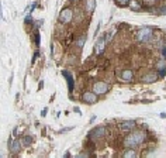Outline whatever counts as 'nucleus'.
<instances>
[{
	"label": "nucleus",
	"mask_w": 166,
	"mask_h": 158,
	"mask_svg": "<svg viewBox=\"0 0 166 158\" xmlns=\"http://www.w3.org/2000/svg\"><path fill=\"white\" fill-rule=\"evenodd\" d=\"M145 141H147V133L144 130H134L128 133V135L124 138V145L128 148H134L144 144Z\"/></svg>",
	"instance_id": "f257e3e1"
},
{
	"label": "nucleus",
	"mask_w": 166,
	"mask_h": 158,
	"mask_svg": "<svg viewBox=\"0 0 166 158\" xmlns=\"http://www.w3.org/2000/svg\"><path fill=\"white\" fill-rule=\"evenodd\" d=\"M135 38L138 42H142V44H147V42H151L153 40V27H144L138 28L137 33H135Z\"/></svg>",
	"instance_id": "f03ea898"
},
{
	"label": "nucleus",
	"mask_w": 166,
	"mask_h": 158,
	"mask_svg": "<svg viewBox=\"0 0 166 158\" xmlns=\"http://www.w3.org/2000/svg\"><path fill=\"white\" fill-rule=\"evenodd\" d=\"M73 14H75V10L70 9V7H64L62 11H61L59 17H58V21L61 24H70L73 21Z\"/></svg>",
	"instance_id": "7ed1b4c3"
},
{
	"label": "nucleus",
	"mask_w": 166,
	"mask_h": 158,
	"mask_svg": "<svg viewBox=\"0 0 166 158\" xmlns=\"http://www.w3.org/2000/svg\"><path fill=\"white\" fill-rule=\"evenodd\" d=\"M80 100L86 105H94L99 102V95H96L93 90H84L80 95Z\"/></svg>",
	"instance_id": "20e7f679"
},
{
	"label": "nucleus",
	"mask_w": 166,
	"mask_h": 158,
	"mask_svg": "<svg viewBox=\"0 0 166 158\" xmlns=\"http://www.w3.org/2000/svg\"><path fill=\"white\" fill-rule=\"evenodd\" d=\"M108 90H110V85L107 82H104V81H97V82L93 84V92L96 95H99V96L108 93Z\"/></svg>",
	"instance_id": "39448f33"
},
{
	"label": "nucleus",
	"mask_w": 166,
	"mask_h": 158,
	"mask_svg": "<svg viewBox=\"0 0 166 158\" xmlns=\"http://www.w3.org/2000/svg\"><path fill=\"white\" fill-rule=\"evenodd\" d=\"M107 135V127L106 126H99V127H94L90 133H89V137L92 140H100L104 138Z\"/></svg>",
	"instance_id": "423d86ee"
},
{
	"label": "nucleus",
	"mask_w": 166,
	"mask_h": 158,
	"mask_svg": "<svg viewBox=\"0 0 166 158\" xmlns=\"http://www.w3.org/2000/svg\"><path fill=\"white\" fill-rule=\"evenodd\" d=\"M118 127H120V130L123 131V133H131V131H134L135 129H137V121L135 120H124L118 124Z\"/></svg>",
	"instance_id": "0eeeda50"
},
{
	"label": "nucleus",
	"mask_w": 166,
	"mask_h": 158,
	"mask_svg": "<svg viewBox=\"0 0 166 158\" xmlns=\"http://www.w3.org/2000/svg\"><path fill=\"white\" fill-rule=\"evenodd\" d=\"M158 79H159V74H158L156 71H151V72L144 75L142 78H141V81H142L144 84H155Z\"/></svg>",
	"instance_id": "6e6552de"
},
{
	"label": "nucleus",
	"mask_w": 166,
	"mask_h": 158,
	"mask_svg": "<svg viewBox=\"0 0 166 158\" xmlns=\"http://www.w3.org/2000/svg\"><path fill=\"white\" fill-rule=\"evenodd\" d=\"M62 75H64L65 78H66V84H68V90H69V95H72L75 90V79L73 76H72V74H70L69 71H62Z\"/></svg>",
	"instance_id": "1a4fd4ad"
},
{
	"label": "nucleus",
	"mask_w": 166,
	"mask_h": 158,
	"mask_svg": "<svg viewBox=\"0 0 166 158\" xmlns=\"http://www.w3.org/2000/svg\"><path fill=\"white\" fill-rule=\"evenodd\" d=\"M118 76H120V79L123 82H127V84H129V82L134 81V72H132V69H128V68H125V69L121 71Z\"/></svg>",
	"instance_id": "9d476101"
},
{
	"label": "nucleus",
	"mask_w": 166,
	"mask_h": 158,
	"mask_svg": "<svg viewBox=\"0 0 166 158\" xmlns=\"http://www.w3.org/2000/svg\"><path fill=\"white\" fill-rule=\"evenodd\" d=\"M9 147H10V151H11L13 154H19L24 145H23V141H21V140L16 138L14 141H11V144H10Z\"/></svg>",
	"instance_id": "9b49d317"
},
{
	"label": "nucleus",
	"mask_w": 166,
	"mask_h": 158,
	"mask_svg": "<svg viewBox=\"0 0 166 158\" xmlns=\"http://www.w3.org/2000/svg\"><path fill=\"white\" fill-rule=\"evenodd\" d=\"M106 42H107V37H106V34L104 35H102L100 37V40L97 41V44H96V51H97V54L100 55V54H103V51H104V47H106Z\"/></svg>",
	"instance_id": "f8f14e48"
},
{
	"label": "nucleus",
	"mask_w": 166,
	"mask_h": 158,
	"mask_svg": "<svg viewBox=\"0 0 166 158\" xmlns=\"http://www.w3.org/2000/svg\"><path fill=\"white\" fill-rule=\"evenodd\" d=\"M96 7V0H84V11L92 14Z\"/></svg>",
	"instance_id": "ddd939ff"
},
{
	"label": "nucleus",
	"mask_w": 166,
	"mask_h": 158,
	"mask_svg": "<svg viewBox=\"0 0 166 158\" xmlns=\"http://www.w3.org/2000/svg\"><path fill=\"white\" fill-rule=\"evenodd\" d=\"M128 7L132 10V11H141V10H142V3H141V0H131Z\"/></svg>",
	"instance_id": "4468645a"
},
{
	"label": "nucleus",
	"mask_w": 166,
	"mask_h": 158,
	"mask_svg": "<svg viewBox=\"0 0 166 158\" xmlns=\"http://www.w3.org/2000/svg\"><path fill=\"white\" fill-rule=\"evenodd\" d=\"M121 158H138L137 150L135 148H127L124 153H123V157Z\"/></svg>",
	"instance_id": "2eb2a0df"
},
{
	"label": "nucleus",
	"mask_w": 166,
	"mask_h": 158,
	"mask_svg": "<svg viewBox=\"0 0 166 158\" xmlns=\"http://www.w3.org/2000/svg\"><path fill=\"white\" fill-rule=\"evenodd\" d=\"M86 40H87V35H86V34H82V35H80V37L76 40L75 45L78 47L79 50H83V47H84V42H86Z\"/></svg>",
	"instance_id": "dca6fc26"
},
{
	"label": "nucleus",
	"mask_w": 166,
	"mask_h": 158,
	"mask_svg": "<svg viewBox=\"0 0 166 158\" xmlns=\"http://www.w3.org/2000/svg\"><path fill=\"white\" fill-rule=\"evenodd\" d=\"M21 141H23L24 147H30V145L32 144V137H31V135H23Z\"/></svg>",
	"instance_id": "f3484780"
},
{
	"label": "nucleus",
	"mask_w": 166,
	"mask_h": 158,
	"mask_svg": "<svg viewBox=\"0 0 166 158\" xmlns=\"http://www.w3.org/2000/svg\"><path fill=\"white\" fill-rule=\"evenodd\" d=\"M73 20H75V21H78V23L83 20V13H82V10H80V9H76V10H75Z\"/></svg>",
	"instance_id": "a211bd4d"
},
{
	"label": "nucleus",
	"mask_w": 166,
	"mask_h": 158,
	"mask_svg": "<svg viewBox=\"0 0 166 158\" xmlns=\"http://www.w3.org/2000/svg\"><path fill=\"white\" fill-rule=\"evenodd\" d=\"M129 2H131V0H115L117 6H120V7H125V6H128Z\"/></svg>",
	"instance_id": "6ab92c4d"
},
{
	"label": "nucleus",
	"mask_w": 166,
	"mask_h": 158,
	"mask_svg": "<svg viewBox=\"0 0 166 158\" xmlns=\"http://www.w3.org/2000/svg\"><path fill=\"white\" fill-rule=\"evenodd\" d=\"M35 45H37V48L40 45H41V35H40V31H38V30H35Z\"/></svg>",
	"instance_id": "aec40b11"
},
{
	"label": "nucleus",
	"mask_w": 166,
	"mask_h": 158,
	"mask_svg": "<svg viewBox=\"0 0 166 158\" xmlns=\"http://www.w3.org/2000/svg\"><path fill=\"white\" fill-rule=\"evenodd\" d=\"M156 10H158V14H161V16H166V5L158 7Z\"/></svg>",
	"instance_id": "412c9836"
},
{
	"label": "nucleus",
	"mask_w": 166,
	"mask_h": 158,
	"mask_svg": "<svg viewBox=\"0 0 166 158\" xmlns=\"http://www.w3.org/2000/svg\"><path fill=\"white\" fill-rule=\"evenodd\" d=\"M24 23H25V24H32V23H35V21H34V20H32L31 14L28 13L27 16H25V19H24Z\"/></svg>",
	"instance_id": "4be33fe9"
},
{
	"label": "nucleus",
	"mask_w": 166,
	"mask_h": 158,
	"mask_svg": "<svg viewBox=\"0 0 166 158\" xmlns=\"http://www.w3.org/2000/svg\"><path fill=\"white\" fill-rule=\"evenodd\" d=\"M161 56L163 58V59H166V45H163L161 48Z\"/></svg>",
	"instance_id": "5701e85b"
},
{
	"label": "nucleus",
	"mask_w": 166,
	"mask_h": 158,
	"mask_svg": "<svg viewBox=\"0 0 166 158\" xmlns=\"http://www.w3.org/2000/svg\"><path fill=\"white\" fill-rule=\"evenodd\" d=\"M38 56H40V51L37 50V51L34 52V56H32V59H31V64H34V62H35V59H37Z\"/></svg>",
	"instance_id": "b1692460"
},
{
	"label": "nucleus",
	"mask_w": 166,
	"mask_h": 158,
	"mask_svg": "<svg viewBox=\"0 0 166 158\" xmlns=\"http://www.w3.org/2000/svg\"><path fill=\"white\" fill-rule=\"evenodd\" d=\"M42 23H44V20H37V21H35V28L38 30V28L42 26Z\"/></svg>",
	"instance_id": "393cba45"
},
{
	"label": "nucleus",
	"mask_w": 166,
	"mask_h": 158,
	"mask_svg": "<svg viewBox=\"0 0 166 158\" xmlns=\"http://www.w3.org/2000/svg\"><path fill=\"white\" fill-rule=\"evenodd\" d=\"M37 3H32V5H31V7H30V11H28V13H30V14H31L32 13V11H34V10H35V9H37Z\"/></svg>",
	"instance_id": "a878e982"
},
{
	"label": "nucleus",
	"mask_w": 166,
	"mask_h": 158,
	"mask_svg": "<svg viewBox=\"0 0 166 158\" xmlns=\"http://www.w3.org/2000/svg\"><path fill=\"white\" fill-rule=\"evenodd\" d=\"M73 127H65V129H62V130H59V134H62V133H66V131H69L72 130Z\"/></svg>",
	"instance_id": "bb28decb"
},
{
	"label": "nucleus",
	"mask_w": 166,
	"mask_h": 158,
	"mask_svg": "<svg viewBox=\"0 0 166 158\" xmlns=\"http://www.w3.org/2000/svg\"><path fill=\"white\" fill-rule=\"evenodd\" d=\"M69 157H70V151H66V153L64 154V157H62V158H69Z\"/></svg>",
	"instance_id": "cd10ccee"
},
{
	"label": "nucleus",
	"mask_w": 166,
	"mask_h": 158,
	"mask_svg": "<svg viewBox=\"0 0 166 158\" xmlns=\"http://www.w3.org/2000/svg\"><path fill=\"white\" fill-rule=\"evenodd\" d=\"M46 110H48L46 107H44V109H42V112H41V116H46Z\"/></svg>",
	"instance_id": "c85d7f7f"
},
{
	"label": "nucleus",
	"mask_w": 166,
	"mask_h": 158,
	"mask_svg": "<svg viewBox=\"0 0 166 158\" xmlns=\"http://www.w3.org/2000/svg\"><path fill=\"white\" fill-rule=\"evenodd\" d=\"M42 88H44V82H42V81H41V82H40V85H38V89H40V90H41Z\"/></svg>",
	"instance_id": "c756f323"
},
{
	"label": "nucleus",
	"mask_w": 166,
	"mask_h": 158,
	"mask_svg": "<svg viewBox=\"0 0 166 158\" xmlns=\"http://www.w3.org/2000/svg\"><path fill=\"white\" fill-rule=\"evenodd\" d=\"M75 158H86V155L84 154H79L78 157H75Z\"/></svg>",
	"instance_id": "7c9ffc66"
},
{
	"label": "nucleus",
	"mask_w": 166,
	"mask_h": 158,
	"mask_svg": "<svg viewBox=\"0 0 166 158\" xmlns=\"http://www.w3.org/2000/svg\"><path fill=\"white\" fill-rule=\"evenodd\" d=\"M69 2H76V0H69Z\"/></svg>",
	"instance_id": "2f4dec72"
},
{
	"label": "nucleus",
	"mask_w": 166,
	"mask_h": 158,
	"mask_svg": "<svg viewBox=\"0 0 166 158\" xmlns=\"http://www.w3.org/2000/svg\"><path fill=\"white\" fill-rule=\"evenodd\" d=\"M165 45H166V40H165Z\"/></svg>",
	"instance_id": "473e14b6"
}]
</instances>
